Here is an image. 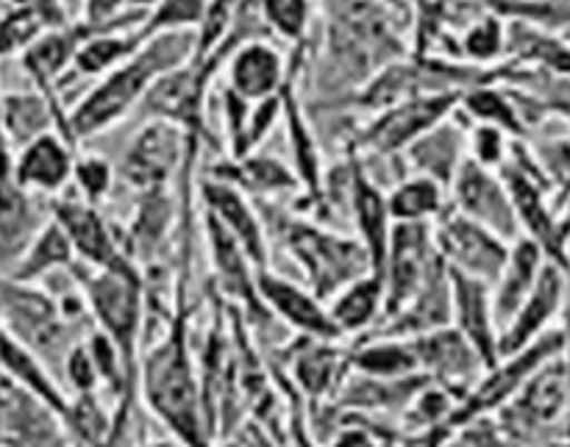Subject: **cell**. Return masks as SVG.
I'll list each match as a JSON object with an SVG mask.
<instances>
[{
	"mask_svg": "<svg viewBox=\"0 0 570 447\" xmlns=\"http://www.w3.org/2000/svg\"><path fill=\"white\" fill-rule=\"evenodd\" d=\"M76 261L78 259H76V250H72L70 237H67L65 228L50 217V220L39 228L37 237L31 239L26 254L17 259V265L11 267L6 276L22 284H39L45 281V278L56 276V272L70 270Z\"/></svg>",
	"mask_w": 570,
	"mask_h": 447,
	"instance_id": "obj_35",
	"label": "cell"
},
{
	"mask_svg": "<svg viewBox=\"0 0 570 447\" xmlns=\"http://www.w3.org/2000/svg\"><path fill=\"white\" fill-rule=\"evenodd\" d=\"M295 72L298 70H289L287 83L282 89L293 170L301 181V198L309 200V211H326V172H323L321 153H317V142L309 131V122H306L304 106L295 95Z\"/></svg>",
	"mask_w": 570,
	"mask_h": 447,
	"instance_id": "obj_26",
	"label": "cell"
},
{
	"mask_svg": "<svg viewBox=\"0 0 570 447\" xmlns=\"http://www.w3.org/2000/svg\"><path fill=\"white\" fill-rule=\"evenodd\" d=\"M462 98L465 92L417 95V98L401 100V103L373 115V120L356 133L351 150L379 156V159L404 153L423 133L454 117V111L462 106Z\"/></svg>",
	"mask_w": 570,
	"mask_h": 447,
	"instance_id": "obj_9",
	"label": "cell"
},
{
	"mask_svg": "<svg viewBox=\"0 0 570 447\" xmlns=\"http://www.w3.org/2000/svg\"><path fill=\"white\" fill-rule=\"evenodd\" d=\"M568 339L562 331H549L546 337H540L538 342L523 348L521 354L507 356L499 365L484 370V376L468 389L465 398L456 404L454 415H451V426L460 434V428H465L468 423L479 420V417L499 415L512 398L523 389V384L534 376L543 365H549L551 359L566 354Z\"/></svg>",
	"mask_w": 570,
	"mask_h": 447,
	"instance_id": "obj_7",
	"label": "cell"
},
{
	"mask_svg": "<svg viewBox=\"0 0 570 447\" xmlns=\"http://www.w3.org/2000/svg\"><path fill=\"white\" fill-rule=\"evenodd\" d=\"M351 372L371 378H410L421 372L410 339L371 337L351 348Z\"/></svg>",
	"mask_w": 570,
	"mask_h": 447,
	"instance_id": "obj_36",
	"label": "cell"
},
{
	"mask_svg": "<svg viewBox=\"0 0 570 447\" xmlns=\"http://www.w3.org/2000/svg\"><path fill=\"white\" fill-rule=\"evenodd\" d=\"M50 217L67 231L81 265L134 278L145 276V267L128 254L126 228H117L115 222L106 220L98 206L83 200L78 192L59 195L50 206Z\"/></svg>",
	"mask_w": 570,
	"mask_h": 447,
	"instance_id": "obj_8",
	"label": "cell"
},
{
	"mask_svg": "<svg viewBox=\"0 0 570 447\" xmlns=\"http://www.w3.org/2000/svg\"><path fill=\"white\" fill-rule=\"evenodd\" d=\"M507 59L570 78V39L543 31L527 20H512L507 22Z\"/></svg>",
	"mask_w": 570,
	"mask_h": 447,
	"instance_id": "obj_34",
	"label": "cell"
},
{
	"mask_svg": "<svg viewBox=\"0 0 570 447\" xmlns=\"http://www.w3.org/2000/svg\"><path fill=\"white\" fill-rule=\"evenodd\" d=\"M9 3L17 6V9L33 11L48 28H61L72 20L65 6H61V0H9Z\"/></svg>",
	"mask_w": 570,
	"mask_h": 447,
	"instance_id": "obj_52",
	"label": "cell"
},
{
	"mask_svg": "<svg viewBox=\"0 0 570 447\" xmlns=\"http://www.w3.org/2000/svg\"><path fill=\"white\" fill-rule=\"evenodd\" d=\"M451 289H454V320H451V326L476 348L484 367L490 370L501 361V331L493 311V287L451 270Z\"/></svg>",
	"mask_w": 570,
	"mask_h": 447,
	"instance_id": "obj_23",
	"label": "cell"
},
{
	"mask_svg": "<svg viewBox=\"0 0 570 447\" xmlns=\"http://www.w3.org/2000/svg\"><path fill=\"white\" fill-rule=\"evenodd\" d=\"M284 376L304 395L306 406L332 404L351 372V350L315 337H295L284 345Z\"/></svg>",
	"mask_w": 570,
	"mask_h": 447,
	"instance_id": "obj_13",
	"label": "cell"
},
{
	"mask_svg": "<svg viewBox=\"0 0 570 447\" xmlns=\"http://www.w3.org/2000/svg\"><path fill=\"white\" fill-rule=\"evenodd\" d=\"M451 206L465 217L476 220L479 226L490 228L493 234L515 242L521 237L515 206H512L510 189L499 170H488L471 156L451 183Z\"/></svg>",
	"mask_w": 570,
	"mask_h": 447,
	"instance_id": "obj_14",
	"label": "cell"
},
{
	"mask_svg": "<svg viewBox=\"0 0 570 447\" xmlns=\"http://www.w3.org/2000/svg\"><path fill=\"white\" fill-rule=\"evenodd\" d=\"M70 272L83 289L95 328L120 348L126 367L137 376L145 337V276L98 270L81 261H76Z\"/></svg>",
	"mask_w": 570,
	"mask_h": 447,
	"instance_id": "obj_5",
	"label": "cell"
},
{
	"mask_svg": "<svg viewBox=\"0 0 570 447\" xmlns=\"http://www.w3.org/2000/svg\"><path fill=\"white\" fill-rule=\"evenodd\" d=\"M72 181H76V192L89 203L100 206L106 195L111 192V181H115V170L109 161L98 153L76 156V170H72Z\"/></svg>",
	"mask_w": 570,
	"mask_h": 447,
	"instance_id": "obj_47",
	"label": "cell"
},
{
	"mask_svg": "<svg viewBox=\"0 0 570 447\" xmlns=\"http://www.w3.org/2000/svg\"><path fill=\"white\" fill-rule=\"evenodd\" d=\"M328 315L343 339L373 334L384 320V278L371 272L348 284L343 292L328 300Z\"/></svg>",
	"mask_w": 570,
	"mask_h": 447,
	"instance_id": "obj_33",
	"label": "cell"
},
{
	"mask_svg": "<svg viewBox=\"0 0 570 447\" xmlns=\"http://www.w3.org/2000/svg\"><path fill=\"white\" fill-rule=\"evenodd\" d=\"M134 9V0H87L81 11V20L104 26V22H115L126 17Z\"/></svg>",
	"mask_w": 570,
	"mask_h": 447,
	"instance_id": "obj_51",
	"label": "cell"
},
{
	"mask_svg": "<svg viewBox=\"0 0 570 447\" xmlns=\"http://www.w3.org/2000/svg\"><path fill=\"white\" fill-rule=\"evenodd\" d=\"M460 61L479 67H495L507 61V22L499 11H488L462 31Z\"/></svg>",
	"mask_w": 570,
	"mask_h": 447,
	"instance_id": "obj_40",
	"label": "cell"
},
{
	"mask_svg": "<svg viewBox=\"0 0 570 447\" xmlns=\"http://www.w3.org/2000/svg\"><path fill=\"white\" fill-rule=\"evenodd\" d=\"M259 11L267 31L278 33L287 42L301 44L309 33L312 0H259Z\"/></svg>",
	"mask_w": 570,
	"mask_h": 447,
	"instance_id": "obj_43",
	"label": "cell"
},
{
	"mask_svg": "<svg viewBox=\"0 0 570 447\" xmlns=\"http://www.w3.org/2000/svg\"><path fill=\"white\" fill-rule=\"evenodd\" d=\"M204 231H206V245H209V259L212 267H215L217 276V287L220 292L237 306L243 315H248V320L262 322L265 320H276V317L267 311V306L262 304L259 289H256V267L254 261L248 259V254L243 250V245L220 226L212 215L204 211ZM278 322V320H276Z\"/></svg>",
	"mask_w": 570,
	"mask_h": 447,
	"instance_id": "obj_16",
	"label": "cell"
},
{
	"mask_svg": "<svg viewBox=\"0 0 570 447\" xmlns=\"http://www.w3.org/2000/svg\"><path fill=\"white\" fill-rule=\"evenodd\" d=\"M417 354V365L426 378L451 389L456 398H465L468 389L484 376V361L471 342L454 326L438 328L423 337L410 339Z\"/></svg>",
	"mask_w": 570,
	"mask_h": 447,
	"instance_id": "obj_15",
	"label": "cell"
},
{
	"mask_svg": "<svg viewBox=\"0 0 570 447\" xmlns=\"http://www.w3.org/2000/svg\"><path fill=\"white\" fill-rule=\"evenodd\" d=\"M546 265H549V259H546L538 242H532L529 237H518L512 242L510 259H507L499 281L493 284V311L499 331H504L507 322L527 304V298L538 287L540 276H543Z\"/></svg>",
	"mask_w": 570,
	"mask_h": 447,
	"instance_id": "obj_29",
	"label": "cell"
},
{
	"mask_svg": "<svg viewBox=\"0 0 570 447\" xmlns=\"http://www.w3.org/2000/svg\"><path fill=\"white\" fill-rule=\"evenodd\" d=\"M256 289H259V298L267 306V311L284 328H293L298 337L328 339V342L343 339L332 322V315H328V304L317 298L309 287L287 281L273 270H259L256 272Z\"/></svg>",
	"mask_w": 570,
	"mask_h": 447,
	"instance_id": "obj_17",
	"label": "cell"
},
{
	"mask_svg": "<svg viewBox=\"0 0 570 447\" xmlns=\"http://www.w3.org/2000/svg\"><path fill=\"white\" fill-rule=\"evenodd\" d=\"M326 447H390V443H384L382 434L362 426V423H356L354 417V423L343 420V428L328 439Z\"/></svg>",
	"mask_w": 570,
	"mask_h": 447,
	"instance_id": "obj_50",
	"label": "cell"
},
{
	"mask_svg": "<svg viewBox=\"0 0 570 447\" xmlns=\"http://www.w3.org/2000/svg\"><path fill=\"white\" fill-rule=\"evenodd\" d=\"M61 6H65L67 9V14H78L81 17V11H83V6H87V0H61Z\"/></svg>",
	"mask_w": 570,
	"mask_h": 447,
	"instance_id": "obj_54",
	"label": "cell"
},
{
	"mask_svg": "<svg viewBox=\"0 0 570 447\" xmlns=\"http://www.w3.org/2000/svg\"><path fill=\"white\" fill-rule=\"evenodd\" d=\"M61 378L70 384L72 395H89V393H104V381H100V372L95 367L92 354L87 348V337L81 342H76L70 348V354L65 356V365H61Z\"/></svg>",
	"mask_w": 570,
	"mask_h": 447,
	"instance_id": "obj_49",
	"label": "cell"
},
{
	"mask_svg": "<svg viewBox=\"0 0 570 447\" xmlns=\"http://www.w3.org/2000/svg\"><path fill=\"white\" fill-rule=\"evenodd\" d=\"M111 415H115V406L106 409L100 393L72 395L70 409H67L65 417V428L70 431L72 443L78 447H98L106 439V434H109Z\"/></svg>",
	"mask_w": 570,
	"mask_h": 447,
	"instance_id": "obj_41",
	"label": "cell"
},
{
	"mask_svg": "<svg viewBox=\"0 0 570 447\" xmlns=\"http://www.w3.org/2000/svg\"><path fill=\"white\" fill-rule=\"evenodd\" d=\"M438 259L432 222H395L384 265V320L399 315ZM382 320V322H384Z\"/></svg>",
	"mask_w": 570,
	"mask_h": 447,
	"instance_id": "obj_12",
	"label": "cell"
},
{
	"mask_svg": "<svg viewBox=\"0 0 570 447\" xmlns=\"http://www.w3.org/2000/svg\"><path fill=\"white\" fill-rule=\"evenodd\" d=\"M189 239H184V265L176 278V311L170 326L139 354V400L150 415L187 447H215L200 387V365L193 348V311L187 304Z\"/></svg>",
	"mask_w": 570,
	"mask_h": 447,
	"instance_id": "obj_1",
	"label": "cell"
},
{
	"mask_svg": "<svg viewBox=\"0 0 570 447\" xmlns=\"http://www.w3.org/2000/svg\"><path fill=\"white\" fill-rule=\"evenodd\" d=\"M45 31L48 26L33 11L9 6L6 14L0 17V59L22 56Z\"/></svg>",
	"mask_w": 570,
	"mask_h": 447,
	"instance_id": "obj_44",
	"label": "cell"
},
{
	"mask_svg": "<svg viewBox=\"0 0 570 447\" xmlns=\"http://www.w3.org/2000/svg\"><path fill=\"white\" fill-rule=\"evenodd\" d=\"M198 148L200 142L189 139L176 122L150 117V122H145L134 133L131 145L122 153L120 178L137 195L148 192V189L170 187L173 176L184 170L189 153H195Z\"/></svg>",
	"mask_w": 570,
	"mask_h": 447,
	"instance_id": "obj_11",
	"label": "cell"
},
{
	"mask_svg": "<svg viewBox=\"0 0 570 447\" xmlns=\"http://www.w3.org/2000/svg\"><path fill=\"white\" fill-rule=\"evenodd\" d=\"M259 215L267 234L276 237V242L304 272L306 287L326 304L348 284L373 272L371 256L360 239L328 231L326 226L293 209H278L273 200H262Z\"/></svg>",
	"mask_w": 570,
	"mask_h": 447,
	"instance_id": "obj_4",
	"label": "cell"
},
{
	"mask_svg": "<svg viewBox=\"0 0 570 447\" xmlns=\"http://www.w3.org/2000/svg\"><path fill=\"white\" fill-rule=\"evenodd\" d=\"M404 153L410 156L406 165L415 170V176L432 178L451 192V183L468 159V137L462 126H456L449 117L438 128L423 133L417 142H412Z\"/></svg>",
	"mask_w": 570,
	"mask_h": 447,
	"instance_id": "obj_31",
	"label": "cell"
},
{
	"mask_svg": "<svg viewBox=\"0 0 570 447\" xmlns=\"http://www.w3.org/2000/svg\"><path fill=\"white\" fill-rule=\"evenodd\" d=\"M139 384H128L126 393L115 400V415H111V428L98 447H142V428H139Z\"/></svg>",
	"mask_w": 570,
	"mask_h": 447,
	"instance_id": "obj_45",
	"label": "cell"
},
{
	"mask_svg": "<svg viewBox=\"0 0 570 447\" xmlns=\"http://www.w3.org/2000/svg\"><path fill=\"white\" fill-rule=\"evenodd\" d=\"M393 0H326V72L354 95L393 61L406 59Z\"/></svg>",
	"mask_w": 570,
	"mask_h": 447,
	"instance_id": "obj_3",
	"label": "cell"
},
{
	"mask_svg": "<svg viewBox=\"0 0 570 447\" xmlns=\"http://www.w3.org/2000/svg\"><path fill=\"white\" fill-rule=\"evenodd\" d=\"M434 248L443 256L445 265L454 272L476 278L493 287L510 259L512 242L493 234L490 228L479 226L476 220L465 217L449 203V209L432 222Z\"/></svg>",
	"mask_w": 570,
	"mask_h": 447,
	"instance_id": "obj_10",
	"label": "cell"
},
{
	"mask_svg": "<svg viewBox=\"0 0 570 447\" xmlns=\"http://www.w3.org/2000/svg\"><path fill=\"white\" fill-rule=\"evenodd\" d=\"M566 295H568V272L557 265H546L543 276H540L538 287L532 289V295L527 298V304L518 309V315L512 317L504 326L499 337V354L501 359L507 356L521 354L523 348L538 342L540 337L551 331L554 320L560 317V311L566 309Z\"/></svg>",
	"mask_w": 570,
	"mask_h": 447,
	"instance_id": "obj_22",
	"label": "cell"
},
{
	"mask_svg": "<svg viewBox=\"0 0 570 447\" xmlns=\"http://www.w3.org/2000/svg\"><path fill=\"white\" fill-rule=\"evenodd\" d=\"M142 447H187V445H184L181 439H176L167 434V437H161V439H145Z\"/></svg>",
	"mask_w": 570,
	"mask_h": 447,
	"instance_id": "obj_53",
	"label": "cell"
},
{
	"mask_svg": "<svg viewBox=\"0 0 570 447\" xmlns=\"http://www.w3.org/2000/svg\"><path fill=\"white\" fill-rule=\"evenodd\" d=\"M195 56V31H170L145 39L142 48L117 70L98 78L92 89L67 111V131L72 145L98 137L142 103L161 76L187 64Z\"/></svg>",
	"mask_w": 570,
	"mask_h": 447,
	"instance_id": "obj_2",
	"label": "cell"
},
{
	"mask_svg": "<svg viewBox=\"0 0 570 447\" xmlns=\"http://www.w3.org/2000/svg\"><path fill=\"white\" fill-rule=\"evenodd\" d=\"M0 372L9 376L11 381L20 384L22 389H28L31 395H37L42 404H48L56 415L65 423L67 409H70V398L65 395V389L59 387V378L50 372V367L28 348L26 342L14 337L9 328L0 322Z\"/></svg>",
	"mask_w": 570,
	"mask_h": 447,
	"instance_id": "obj_30",
	"label": "cell"
},
{
	"mask_svg": "<svg viewBox=\"0 0 570 447\" xmlns=\"http://www.w3.org/2000/svg\"><path fill=\"white\" fill-rule=\"evenodd\" d=\"M460 109L471 120H476V126L501 128L512 139H523L529 133L521 109L504 83H479V87L468 89Z\"/></svg>",
	"mask_w": 570,
	"mask_h": 447,
	"instance_id": "obj_38",
	"label": "cell"
},
{
	"mask_svg": "<svg viewBox=\"0 0 570 447\" xmlns=\"http://www.w3.org/2000/svg\"><path fill=\"white\" fill-rule=\"evenodd\" d=\"M173 226H178V206L173 203L170 187L139 192L134 217L126 226V245L134 261L142 267L154 265L159 250L170 239Z\"/></svg>",
	"mask_w": 570,
	"mask_h": 447,
	"instance_id": "obj_28",
	"label": "cell"
},
{
	"mask_svg": "<svg viewBox=\"0 0 570 447\" xmlns=\"http://www.w3.org/2000/svg\"><path fill=\"white\" fill-rule=\"evenodd\" d=\"M0 117H3L6 137L14 150L26 148L28 142L50 131H59L72 145L61 100L50 98L39 89H14V92L0 95Z\"/></svg>",
	"mask_w": 570,
	"mask_h": 447,
	"instance_id": "obj_25",
	"label": "cell"
},
{
	"mask_svg": "<svg viewBox=\"0 0 570 447\" xmlns=\"http://www.w3.org/2000/svg\"><path fill=\"white\" fill-rule=\"evenodd\" d=\"M200 200L206 215L215 217L248 254L256 270H271V248H267V228L259 209L250 203L248 195L234 183L220 178H204L200 181Z\"/></svg>",
	"mask_w": 570,
	"mask_h": 447,
	"instance_id": "obj_19",
	"label": "cell"
},
{
	"mask_svg": "<svg viewBox=\"0 0 570 447\" xmlns=\"http://www.w3.org/2000/svg\"><path fill=\"white\" fill-rule=\"evenodd\" d=\"M510 148H512V137L501 128L493 126H476L468 137V156L473 161H479L488 170H501L510 159Z\"/></svg>",
	"mask_w": 570,
	"mask_h": 447,
	"instance_id": "obj_48",
	"label": "cell"
},
{
	"mask_svg": "<svg viewBox=\"0 0 570 447\" xmlns=\"http://www.w3.org/2000/svg\"><path fill=\"white\" fill-rule=\"evenodd\" d=\"M226 70L228 87L250 103L278 95L289 78L284 56L278 53L276 44L265 42V39H250V42L239 44L228 59Z\"/></svg>",
	"mask_w": 570,
	"mask_h": 447,
	"instance_id": "obj_27",
	"label": "cell"
},
{
	"mask_svg": "<svg viewBox=\"0 0 570 447\" xmlns=\"http://www.w3.org/2000/svg\"><path fill=\"white\" fill-rule=\"evenodd\" d=\"M568 406V367L562 356L540 367L521 393L499 411L504 428L512 434H532L560 420Z\"/></svg>",
	"mask_w": 570,
	"mask_h": 447,
	"instance_id": "obj_21",
	"label": "cell"
},
{
	"mask_svg": "<svg viewBox=\"0 0 570 447\" xmlns=\"http://www.w3.org/2000/svg\"><path fill=\"white\" fill-rule=\"evenodd\" d=\"M534 156H538L540 167H543L546 178L551 181L554 192L560 195L566 203H570V133L562 137L543 139L534 145Z\"/></svg>",
	"mask_w": 570,
	"mask_h": 447,
	"instance_id": "obj_46",
	"label": "cell"
},
{
	"mask_svg": "<svg viewBox=\"0 0 570 447\" xmlns=\"http://www.w3.org/2000/svg\"><path fill=\"white\" fill-rule=\"evenodd\" d=\"M387 203L395 222H434L449 209L451 192L432 178L412 176L390 189Z\"/></svg>",
	"mask_w": 570,
	"mask_h": 447,
	"instance_id": "obj_39",
	"label": "cell"
},
{
	"mask_svg": "<svg viewBox=\"0 0 570 447\" xmlns=\"http://www.w3.org/2000/svg\"><path fill=\"white\" fill-rule=\"evenodd\" d=\"M145 39L139 37V28H111L89 37L78 50L72 61V72L81 78H104L106 72L117 70L122 61L131 59Z\"/></svg>",
	"mask_w": 570,
	"mask_h": 447,
	"instance_id": "obj_37",
	"label": "cell"
},
{
	"mask_svg": "<svg viewBox=\"0 0 570 447\" xmlns=\"http://www.w3.org/2000/svg\"><path fill=\"white\" fill-rule=\"evenodd\" d=\"M212 178L234 183L245 195H254L259 200H273L278 195H301V181L293 167L284 165L276 156L248 153L245 159H232L228 165H217Z\"/></svg>",
	"mask_w": 570,
	"mask_h": 447,
	"instance_id": "obj_32",
	"label": "cell"
},
{
	"mask_svg": "<svg viewBox=\"0 0 570 447\" xmlns=\"http://www.w3.org/2000/svg\"><path fill=\"white\" fill-rule=\"evenodd\" d=\"M72 170H76V148L59 131L42 133L17 150V183L31 195H61L72 181Z\"/></svg>",
	"mask_w": 570,
	"mask_h": 447,
	"instance_id": "obj_24",
	"label": "cell"
},
{
	"mask_svg": "<svg viewBox=\"0 0 570 447\" xmlns=\"http://www.w3.org/2000/svg\"><path fill=\"white\" fill-rule=\"evenodd\" d=\"M454 320V289H451V267L445 265L443 256L429 267L426 278L412 295L410 304L399 315L387 317L382 326L367 337H393V339H415L429 331L451 326Z\"/></svg>",
	"mask_w": 570,
	"mask_h": 447,
	"instance_id": "obj_18",
	"label": "cell"
},
{
	"mask_svg": "<svg viewBox=\"0 0 570 447\" xmlns=\"http://www.w3.org/2000/svg\"><path fill=\"white\" fill-rule=\"evenodd\" d=\"M445 447H465V445H462V443H460V437H456L454 443H449V445H445Z\"/></svg>",
	"mask_w": 570,
	"mask_h": 447,
	"instance_id": "obj_56",
	"label": "cell"
},
{
	"mask_svg": "<svg viewBox=\"0 0 570 447\" xmlns=\"http://www.w3.org/2000/svg\"><path fill=\"white\" fill-rule=\"evenodd\" d=\"M351 200H348V215L354 220L360 242L365 245L367 256H371V267L376 276H382L384 265H387V250L390 239H393L395 220L390 215L387 192L373 181L367 172L365 161L356 150H351Z\"/></svg>",
	"mask_w": 570,
	"mask_h": 447,
	"instance_id": "obj_20",
	"label": "cell"
},
{
	"mask_svg": "<svg viewBox=\"0 0 570 447\" xmlns=\"http://www.w3.org/2000/svg\"><path fill=\"white\" fill-rule=\"evenodd\" d=\"M156 3H161V0H134V9H142V11H150Z\"/></svg>",
	"mask_w": 570,
	"mask_h": 447,
	"instance_id": "obj_55",
	"label": "cell"
},
{
	"mask_svg": "<svg viewBox=\"0 0 570 447\" xmlns=\"http://www.w3.org/2000/svg\"><path fill=\"white\" fill-rule=\"evenodd\" d=\"M0 322L26 342L45 365H65V356L83 337H76V328L61 317L59 304L50 292L37 284H22L9 276H0Z\"/></svg>",
	"mask_w": 570,
	"mask_h": 447,
	"instance_id": "obj_6",
	"label": "cell"
},
{
	"mask_svg": "<svg viewBox=\"0 0 570 447\" xmlns=\"http://www.w3.org/2000/svg\"><path fill=\"white\" fill-rule=\"evenodd\" d=\"M206 11V0H161L145 14L139 37L150 39L170 31H195Z\"/></svg>",
	"mask_w": 570,
	"mask_h": 447,
	"instance_id": "obj_42",
	"label": "cell"
}]
</instances>
